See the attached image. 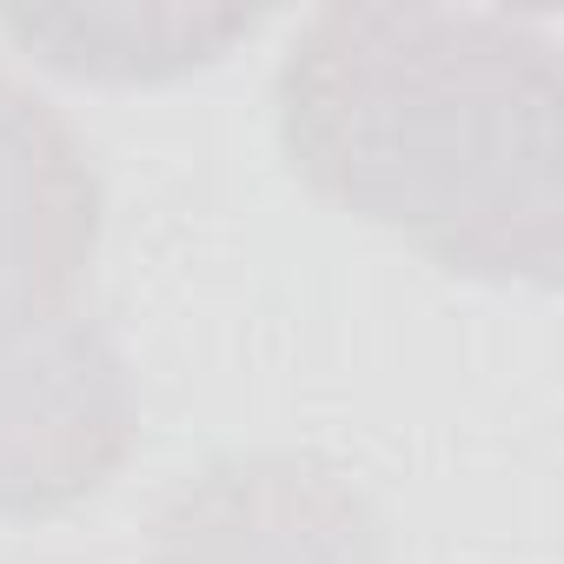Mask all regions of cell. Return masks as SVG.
Segmentation results:
<instances>
[{"label": "cell", "instance_id": "cell-3", "mask_svg": "<svg viewBox=\"0 0 564 564\" xmlns=\"http://www.w3.org/2000/svg\"><path fill=\"white\" fill-rule=\"evenodd\" d=\"M147 564H392V544L339 465L313 452H232L160 498Z\"/></svg>", "mask_w": 564, "mask_h": 564}, {"label": "cell", "instance_id": "cell-5", "mask_svg": "<svg viewBox=\"0 0 564 564\" xmlns=\"http://www.w3.org/2000/svg\"><path fill=\"white\" fill-rule=\"evenodd\" d=\"M259 8L107 0V8H0V34L41 67L94 87H166L259 34Z\"/></svg>", "mask_w": 564, "mask_h": 564}, {"label": "cell", "instance_id": "cell-2", "mask_svg": "<svg viewBox=\"0 0 564 564\" xmlns=\"http://www.w3.org/2000/svg\"><path fill=\"white\" fill-rule=\"evenodd\" d=\"M140 392L113 333L67 306L0 326V518H54L120 478Z\"/></svg>", "mask_w": 564, "mask_h": 564}, {"label": "cell", "instance_id": "cell-1", "mask_svg": "<svg viewBox=\"0 0 564 564\" xmlns=\"http://www.w3.org/2000/svg\"><path fill=\"white\" fill-rule=\"evenodd\" d=\"M286 166L445 272L551 286L564 265V74L538 21L333 0L272 80Z\"/></svg>", "mask_w": 564, "mask_h": 564}, {"label": "cell", "instance_id": "cell-4", "mask_svg": "<svg viewBox=\"0 0 564 564\" xmlns=\"http://www.w3.org/2000/svg\"><path fill=\"white\" fill-rule=\"evenodd\" d=\"M100 173L74 120L0 67V326L67 313L100 252Z\"/></svg>", "mask_w": 564, "mask_h": 564}]
</instances>
